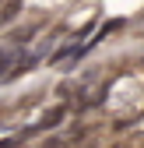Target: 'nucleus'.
Masks as SVG:
<instances>
[{"label": "nucleus", "mask_w": 144, "mask_h": 148, "mask_svg": "<svg viewBox=\"0 0 144 148\" xmlns=\"http://www.w3.org/2000/svg\"><path fill=\"white\" fill-rule=\"evenodd\" d=\"M60 120H63V109H53V113H49L39 127H35V131H49V127H53V123H60Z\"/></svg>", "instance_id": "obj_1"}]
</instances>
